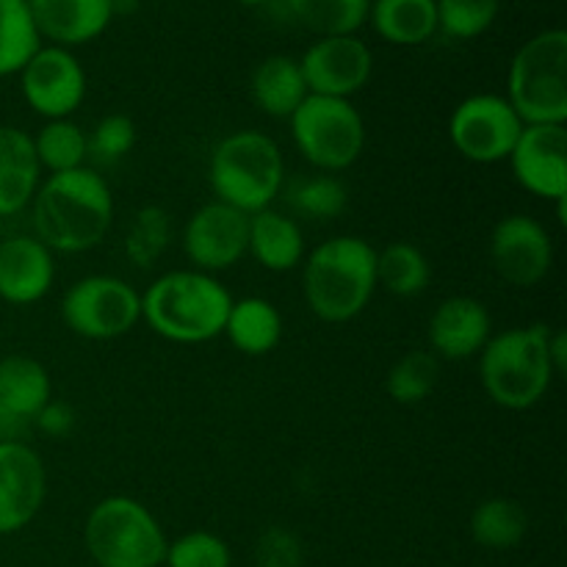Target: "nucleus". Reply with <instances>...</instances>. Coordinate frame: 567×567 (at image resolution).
<instances>
[{"label": "nucleus", "instance_id": "1", "mask_svg": "<svg viewBox=\"0 0 567 567\" xmlns=\"http://www.w3.org/2000/svg\"><path fill=\"white\" fill-rule=\"evenodd\" d=\"M33 236L61 255L100 247L114 225V194L92 166L48 175L31 199Z\"/></svg>", "mask_w": 567, "mask_h": 567}, {"label": "nucleus", "instance_id": "2", "mask_svg": "<svg viewBox=\"0 0 567 567\" xmlns=\"http://www.w3.org/2000/svg\"><path fill=\"white\" fill-rule=\"evenodd\" d=\"M302 293L327 324L358 319L377 293V249L360 236H332L302 260Z\"/></svg>", "mask_w": 567, "mask_h": 567}, {"label": "nucleus", "instance_id": "3", "mask_svg": "<svg viewBox=\"0 0 567 567\" xmlns=\"http://www.w3.org/2000/svg\"><path fill=\"white\" fill-rule=\"evenodd\" d=\"M233 297L216 275L175 269L142 293V321L172 343H208L225 332Z\"/></svg>", "mask_w": 567, "mask_h": 567}, {"label": "nucleus", "instance_id": "4", "mask_svg": "<svg viewBox=\"0 0 567 567\" xmlns=\"http://www.w3.org/2000/svg\"><path fill=\"white\" fill-rule=\"evenodd\" d=\"M551 327H507L491 336L480 358V380L493 404L504 410H532L551 391L557 371L548 354Z\"/></svg>", "mask_w": 567, "mask_h": 567}, {"label": "nucleus", "instance_id": "5", "mask_svg": "<svg viewBox=\"0 0 567 567\" xmlns=\"http://www.w3.org/2000/svg\"><path fill=\"white\" fill-rule=\"evenodd\" d=\"M286 161L280 144L260 131H236L221 138L208 161V183L216 199L252 216L271 208L282 192Z\"/></svg>", "mask_w": 567, "mask_h": 567}, {"label": "nucleus", "instance_id": "6", "mask_svg": "<svg viewBox=\"0 0 567 567\" xmlns=\"http://www.w3.org/2000/svg\"><path fill=\"white\" fill-rule=\"evenodd\" d=\"M507 103L524 125H567V33L548 28L515 50Z\"/></svg>", "mask_w": 567, "mask_h": 567}, {"label": "nucleus", "instance_id": "7", "mask_svg": "<svg viewBox=\"0 0 567 567\" xmlns=\"http://www.w3.org/2000/svg\"><path fill=\"white\" fill-rule=\"evenodd\" d=\"M83 543L97 567H164L166 532L147 504L109 496L94 504L83 524Z\"/></svg>", "mask_w": 567, "mask_h": 567}, {"label": "nucleus", "instance_id": "8", "mask_svg": "<svg viewBox=\"0 0 567 567\" xmlns=\"http://www.w3.org/2000/svg\"><path fill=\"white\" fill-rule=\"evenodd\" d=\"M297 153L324 175L347 172L365 150V120L352 100L308 94L288 120Z\"/></svg>", "mask_w": 567, "mask_h": 567}, {"label": "nucleus", "instance_id": "9", "mask_svg": "<svg viewBox=\"0 0 567 567\" xmlns=\"http://www.w3.org/2000/svg\"><path fill=\"white\" fill-rule=\"evenodd\" d=\"M61 319L86 341H116L142 321V293L114 275H89L61 297Z\"/></svg>", "mask_w": 567, "mask_h": 567}, {"label": "nucleus", "instance_id": "10", "mask_svg": "<svg viewBox=\"0 0 567 567\" xmlns=\"http://www.w3.org/2000/svg\"><path fill=\"white\" fill-rule=\"evenodd\" d=\"M449 142L471 164H502L518 142L524 122L504 94L480 92L454 105L449 116Z\"/></svg>", "mask_w": 567, "mask_h": 567}, {"label": "nucleus", "instance_id": "11", "mask_svg": "<svg viewBox=\"0 0 567 567\" xmlns=\"http://www.w3.org/2000/svg\"><path fill=\"white\" fill-rule=\"evenodd\" d=\"M86 70L66 48L42 44L20 70V92L28 109L48 120H72L86 100Z\"/></svg>", "mask_w": 567, "mask_h": 567}, {"label": "nucleus", "instance_id": "12", "mask_svg": "<svg viewBox=\"0 0 567 567\" xmlns=\"http://www.w3.org/2000/svg\"><path fill=\"white\" fill-rule=\"evenodd\" d=\"M247 241L249 216L219 199L199 205L183 225L181 236L183 255L192 269L208 271V275L236 266L247 255Z\"/></svg>", "mask_w": 567, "mask_h": 567}, {"label": "nucleus", "instance_id": "13", "mask_svg": "<svg viewBox=\"0 0 567 567\" xmlns=\"http://www.w3.org/2000/svg\"><path fill=\"white\" fill-rule=\"evenodd\" d=\"M491 264L509 286H540L554 266L551 233L529 214L504 216L491 233Z\"/></svg>", "mask_w": 567, "mask_h": 567}, {"label": "nucleus", "instance_id": "14", "mask_svg": "<svg viewBox=\"0 0 567 567\" xmlns=\"http://www.w3.org/2000/svg\"><path fill=\"white\" fill-rule=\"evenodd\" d=\"M297 61L308 92L321 97L352 100L369 86L374 72V53L358 33L319 37Z\"/></svg>", "mask_w": 567, "mask_h": 567}, {"label": "nucleus", "instance_id": "15", "mask_svg": "<svg viewBox=\"0 0 567 567\" xmlns=\"http://www.w3.org/2000/svg\"><path fill=\"white\" fill-rule=\"evenodd\" d=\"M507 164L524 192L563 203L567 199V127L524 125Z\"/></svg>", "mask_w": 567, "mask_h": 567}, {"label": "nucleus", "instance_id": "16", "mask_svg": "<svg viewBox=\"0 0 567 567\" xmlns=\"http://www.w3.org/2000/svg\"><path fill=\"white\" fill-rule=\"evenodd\" d=\"M48 496V471L37 449L0 441V537L25 529Z\"/></svg>", "mask_w": 567, "mask_h": 567}, {"label": "nucleus", "instance_id": "17", "mask_svg": "<svg viewBox=\"0 0 567 567\" xmlns=\"http://www.w3.org/2000/svg\"><path fill=\"white\" fill-rule=\"evenodd\" d=\"M493 336V316L476 297L443 299L430 316L426 341L437 360H471Z\"/></svg>", "mask_w": 567, "mask_h": 567}, {"label": "nucleus", "instance_id": "18", "mask_svg": "<svg viewBox=\"0 0 567 567\" xmlns=\"http://www.w3.org/2000/svg\"><path fill=\"white\" fill-rule=\"evenodd\" d=\"M55 282L53 252L37 236L0 241V299L17 308L42 302Z\"/></svg>", "mask_w": 567, "mask_h": 567}, {"label": "nucleus", "instance_id": "19", "mask_svg": "<svg viewBox=\"0 0 567 567\" xmlns=\"http://www.w3.org/2000/svg\"><path fill=\"white\" fill-rule=\"evenodd\" d=\"M39 37L55 48H78L103 37L114 20L111 0H28Z\"/></svg>", "mask_w": 567, "mask_h": 567}, {"label": "nucleus", "instance_id": "20", "mask_svg": "<svg viewBox=\"0 0 567 567\" xmlns=\"http://www.w3.org/2000/svg\"><path fill=\"white\" fill-rule=\"evenodd\" d=\"M42 183V166L33 153V138L22 127L0 125V219L31 205Z\"/></svg>", "mask_w": 567, "mask_h": 567}, {"label": "nucleus", "instance_id": "21", "mask_svg": "<svg viewBox=\"0 0 567 567\" xmlns=\"http://www.w3.org/2000/svg\"><path fill=\"white\" fill-rule=\"evenodd\" d=\"M247 255L258 260L266 271L286 275L302 266L305 255V233L293 216L280 214L275 208H264L249 216V241Z\"/></svg>", "mask_w": 567, "mask_h": 567}, {"label": "nucleus", "instance_id": "22", "mask_svg": "<svg viewBox=\"0 0 567 567\" xmlns=\"http://www.w3.org/2000/svg\"><path fill=\"white\" fill-rule=\"evenodd\" d=\"M53 399L48 369L28 354L0 360V419L31 421Z\"/></svg>", "mask_w": 567, "mask_h": 567}, {"label": "nucleus", "instance_id": "23", "mask_svg": "<svg viewBox=\"0 0 567 567\" xmlns=\"http://www.w3.org/2000/svg\"><path fill=\"white\" fill-rule=\"evenodd\" d=\"M249 94H252V103L266 116L288 122L310 92L297 59H291V55H269V59L255 66L252 78H249Z\"/></svg>", "mask_w": 567, "mask_h": 567}, {"label": "nucleus", "instance_id": "24", "mask_svg": "<svg viewBox=\"0 0 567 567\" xmlns=\"http://www.w3.org/2000/svg\"><path fill=\"white\" fill-rule=\"evenodd\" d=\"M221 336L247 358H264L282 341V316L277 305L264 297L233 299Z\"/></svg>", "mask_w": 567, "mask_h": 567}, {"label": "nucleus", "instance_id": "25", "mask_svg": "<svg viewBox=\"0 0 567 567\" xmlns=\"http://www.w3.org/2000/svg\"><path fill=\"white\" fill-rule=\"evenodd\" d=\"M369 22L385 42L415 48L437 33V6L435 0H371Z\"/></svg>", "mask_w": 567, "mask_h": 567}, {"label": "nucleus", "instance_id": "26", "mask_svg": "<svg viewBox=\"0 0 567 567\" xmlns=\"http://www.w3.org/2000/svg\"><path fill=\"white\" fill-rule=\"evenodd\" d=\"M526 529H529L526 509L507 496L485 498L476 504L468 518L471 540L491 551H509V548L520 546Z\"/></svg>", "mask_w": 567, "mask_h": 567}, {"label": "nucleus", "instance_id": "27", "mask_svg": "<svg viewBox=\"0 0 567 567\" xmlns=\"http://www.w3.org/2000/svg\"><path fill=\"white\" fill-rule=\"evenodd\" d=\"M432 280V266L424 249L410 241H393L377 249V288H385L393 297H419Z\"/></svg>", "mask_w": 567, "mask_h": 567}, {"label": "nucleus", "instance_id": "28", "mask_svg": "<svg viewBox=\"0 0 567 567\" xmlns=\"http://www.w3.org/2000/svg\"><path fill=\"white\" fill-rule=\"evenodd\" d=\"M299 25L316 37H349L369 22L371 0H286Z\"/></svg>", "mask_w": 567, "mask_h": 567}, {"label": "nucleus", "instance_id": "29", "mask_svg": "<svg viewBox=\"0 0 567 567\" xmlns=\"http://www.w3.org/2000/svg\"><path fill=\"white\" fill-rule=\"evenodd\" d=\"M31 138L39 166L48 175H59V172H72L86 166V131L75 120H48L39 127L37 136Z\"/></svg>", "mask_w": 567, "mask_h": 567}, {"label": "nucleus", "instance_id": "30", "mask_svg": "<svg viewBox=\"0 0 567 567\" xmlns=\"http://www.w3.org/2000/svg\"><path fill=\"white\" fill-rule=\"evenodd\" d=\"M42 48L28 0H0V78L20 75L37 50Z\"/></svg>", "mask_w": 567, "mask_h": 567}, {"label": "nucleus", "instance_id": "31", "mask_svg": "<svg viewBox=\"0 0 567 567\" xmlns=\"http://www.w3.org/2000/svg\"><path fill=\"white\" fill-rule=\"evenodd\" d=\"M441 380V360L430 349L402 354L385 374V393L402 408L426 402Z\"/></svg>", "mask_w": 567, "mask_h": 567}, {"label": "nucleus", "instance_id": "32", "mask_svg": "<svg viewBox=\"0 0 567 567\" xmlns=\"http://www.w3.org/2000/svg\"><path fill=\"white\" fill-rule=\"evenodd\" d=\"M172 244V216L161 205H142L125 230V258L136 269H153Z\"/></svg>", "mask_w": 567, "mask_h": 567}, {"label": "nucleus", "instance_id": "33", "mask_svg": "<svg viewBox=\"0 0 567 567\" xmlns=\"http://www.w3.org/2000/svg\"><path fill=\"white\" fill-rule=\"evenodd\" d=\"M347 203L349 192L341 177L324 175V172L293 183V188L288 192V205L293 208V214L308 216V219H338L347 210Z\"/></svg>", "mask_w": 567, "mask_h": 567}, {"label": "nucleus", "instance_id": "34", "mask_svg": "<svg viewBox=\"0 0 567 567\" xmlns=\"http://www.w3.org/2000/svg\"><path fill=\"white\" fill-rule=\"evenodd\" d=\"M437 31L449 39H476L498 20L502 0H435Z\"/></svg>", "mask_w": 567, "mask_h": 567}, {"label": "nucleus", "instance_id": "35", "mask_svg": "<svg viewBox=\"0 0 567 567\" xmlns=\"http://www.w3.org/2000/svg\"><path fill=\"white\" fill-rule=\"evenodd\" d=\"M164 567H233V551L214 532L194 529L169 540Z\"/></svg>", "mask_w": 567, "mask_h": 567}, {"label": "nucleus", "instance_id": "36", "mask_svg": "<svg viewBox=\"0 0 567 567\" xmlns=\"http://www.w3.org/2000/svg\"><path fill=\"white\" fill-rule=\"evenodd\" d=\"M89 158L116 164L136 147V122L125 114H109L86 133Z\"/></svg>", "mask_w": 567, "mask_h": 567}, {"label": "nucleus", "instance_id": "37", "mask_svg": "<svg viewBox=\"0 0 567 567\" xmlns=\"http://www.w3.org/2000/svg\"><path fill=\"white\" fill-rule=\"evenodd\" d=\"M258 567H302V546L286 529H269L258 543Z\"/></svg>", "mask_w": 567, "mask_h": 567}, {"label": "nucleus", "instance_id": "38", "mask_svg": "<svg viewBox=\"0 0 567 567\" xmlns=\"http://www.w3.org/2000/svg\"><path fill=\"white\" fill-rule=\"evenodd\" d=\"M31 421L44 437H55V441H61V437H70L72 432H75L78 415L75 410H72V404L61 402V399H50V402L44 404Z\"/></svg>", "mask_w": 567, "mask_h": 567}, {"label": "nucleus", "instance_id": "39", "mask_svg": "<svg viewBox=\"0 0 567 567\" xmlns=\"http://www.w3.org/2000/svg\"><path fill=\"white\" fill-rule=\"evenodd\" d=\"M548 354H551V365L557 371V377L565 374L567 369V336L565 330H551L548 336Z\"/></svg>", "mask_w": 567, "mask_h": 567}, {"label": "nucleus", "instance_id": "40", "mask_svg": "<svg viewBox=\"0 0 567 567\" xmlns=\"http://www.w3.org/2000/svg\"><path fill=\"white\" fill-rule=\"evenodd\" d=\"M238 3H244V6H264L266 0H238Z\"/></svg>", "mask_w": 567, "mask_h": 567}, {"label": "nucleus", "instance_id": "41", "mask_svg": "<svg viewBox=\"0 0 567 567\" xmlns=\"http://www.w3.org/2000/svg\"><path fill=\"white\" fill-rule=\"evenodd\" d=\"M0 421H3V419H0Z\"/></svg>", "mask_w": 567, "mask_h": 567}]
</instances>
